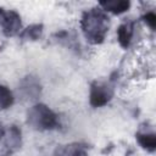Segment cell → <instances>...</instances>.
Wrapping results in <instances>:
<instances>
[{"label":"cell","instance_id":"7a4b0ae2","mask_svg":"<svg viewBox=\"0 0 156 156\" xmlns=\"http://www.w3.org/2000/svg\"><path fill=\"white\" fill-rule=\"evenodd\" d=\"M27 122L38 130L52 129L57 126V116L45 105L38 104L28 111Z\"/></svg>","mask_w":156,"mask_h":156},{"label":"cell","instance_id":"52a82bcc","mask_svg":"<svg viewBox=\"0 0 156 156\" xmlns=\"http://www.w3.org/2000/svg\"><path fill=\"white\" fill-rule=\"evenodd\" d=\"M136 139L139 141V144L149 150V151H154L155 146H156V136L154 133H138L136 134Z\"/></svg>","mask_w":156,"mask_h":156},{"label":"cell","instance_id":"6da1fadb","mask_svg":"<svg viewBox=\"0 0 156 156\" xmlns=\"http://www.w3.org/2000/svg\"><path fill=\"white\" fill-rule=\"evenodd\" d=\"M80 23L85 38L94 44H99L105 39L110 24L108 17L99 9H91L84 12Z\"/></svg>","mask_w":156,"mask_h":156},{"label":"cell","instance_id":"8992f818","mask_svg":"<svg viewBox=\"0 0 156 156\" xmlns=\"http://www.w3.org/2000/svg\"><path fill=\"white\" fill-rule=\"evenodd\" d=\"M100 6H102L105 11H110L113 13H121L129 9L130 2L129 1H102L100 2Z\"/></svg>","mask_w":156,"mask_h":156},{"label":"cell","instance_id":"3957f363","mask_svg":"<svg viewBox=\"0 0 156 156\" xmlns=\"http://www.w3.org/2000/svg\"><path fill=\"white\" fill-rule=\"evenodd\" d=\"M0 27L5 35H15L21 28V18L17 12L0 9Z\"/></svg>","mask_w":156,"mask_h":156},{"label":"cell","instance_id":"8fae6325","mask_svg":"<svg viewBox=\"0 0 156 156\" xmlns=\"http://www.w3.org/2000/svg\"><path fill=\"white\" fill-rule=\"evenodd\" d=\"M145 22L150 26V28H155V23H156V16L154 12H147L145 15Z\"/></svg>","mask_w":156,"mask_h":156},{"label":"cell","instance_id":"277c9868","mask_svg":"<svg viewBox=\"0 0 156 156\" xmlns=\"http://www.w3.org/2000/svg\"><path fill=\"white\" fill-rule=\"evenodd\" d=\"M112 96V88L105 83H93L90 88V104L94 107H100L107 104Z\"/></svg>","mask_w":156,"mask_h":156},{"label":"cell","instance_id":"7c38bea8","mask_svg":"<svg viewBox=\"0 0 156 156\" xmlns=\"http://www.w3.org/2000/svg\"><path fill=\"white\" fill-rule=\"evenodd\" d=\"M2 134H4V129H2V126H1V123H0V138L2 136Z\"/></svg>","mask_w":156,"mask_h":156},{"label":"cell","instance_id":"9c48e42d","mask_svg":"<svg viewBox=\"0 0 156 156\" xmlns=\"http://www.w3.org/2000/svg\"><path fill=\"white\" fill-rule=\"evenodd\" d=\"M61 156H87V154L85 150L79 145H69L61 151Z\"/></svg>","mask_w":156,"mask_h":156},{"label":"cell","instance_id":"5b68a950","mask_svg":"<svg viewBox=\"0 0 156 156\" xmlns=\"http://www.w3.org/2000/svg\"><path fill=\"white\" fill-rule=\"evenodd\" d=\"M133 22H124L119 26L118 30H117V37H118V41L123 48H127L130 43L132 35H133Z\"/></svg>","mask_w":156,"mask_h":156},{"label":"cell","instance_id":"30bf717a","mask_svg":"<svg viewBox=\"0 0 156 156\" xmlns=\"http://www.w3.org/2000/svg\"><path fill=\"white\" fill-rule=\"evenodd\" d=\"M40 34H41V26L35 24V26L28 27V28L23 32L22 37H23V38H27V39H33V40H34V39H37V38H39Z\"/></svg>","mask_w":156,"mask_h":156},{"label":"cell","instance_id":"ba28073f","mask_svg":"<svg viewBox=\"0 0 156 156\" xmlns=\"http://www.w3.org/2000/svg\"><path fill=\"white\" fill-rule=\"evenodd\" d=\"M12 101H13V98H12L11 91L6 87L0 85V110H4L11 106Z\"/></svg>","mask_w":156,"mask_h":156}]
</instances>
